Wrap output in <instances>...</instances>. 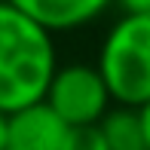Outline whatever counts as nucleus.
<instances>
[{
	"instance_id": "8",
	"label": "nucleus",
	"mask_w": 150,
	"mask_h": 150,
	"mask_svg": "<svg viewBox=\"0 0 150 150\" xmlns=\"http://www.w3.org/2000/svg\"><path fill=\"white\" fill-rule=\"evenodd\" d=\"M122 16H150V0H113Z\"/></svg>"
},
{
	"instance_id": "9",
	"label": "nucleus",
	"mask_w": 150,
	"mask_h": 150,
	"mask_svg": "<svg viewBox=\"0 0 150 150\" xmlns=\"http://www.w3.org/2000/svg\"><path fill=\"white\" fill-rule=\"evenodd\" d=\"M6 135H9V113L0 110V150H6Z\"/></svg>"
},
{
	"instance_id": "5",
	"label": "nucleus",
	"mask_w": 150,
	"mask_h": 150,
	"mask_svg": "<svg viewBox=\"0 0 150 150\" xmlns=\"http://www.w3.org/2000/svg\"><path fill=\"white\" fill-rule=\"evenodd\" d=\"M16 9L31 16L49 34H64L92 25L113 0H9Z\"/></svg>"
},
{
	"instance_id": "1",
	"label": "nucleus",
	"mask_w": 150,
	"mask_h": 150,
	"mask_svg": "<svg viewBox=\"0 0 150 150\" xmlns=\"http://www.w3.org/2000/svg\"><path fill=\"white\" fill-rule=\"evenodd\" d=\"M55 71V34L16 9L9 0H0V110L18 113L46 101Z\"/></svg>"
},
{
	"instance_id": "6",
	"label": "nucleus",
	"mask_w": 150,
	"mask_h": 150,
	"mask_svg": "<svg viewBox=\"0 0 150 150\" xmlns=\"http://www.w3.org/2000/svg\"><path fill=\"white\" fill-rule=\"evenodd\" d=\"M101 135H104L110 150H147L144 126H141V113L135 107H113L104 120H101Z\"/></svg>"
},
{
	"instance_id": "7",
	"label": "nucleus",
	"mask_w": 150,
	"mask_h": 150,
	"mask_svg": "<svg viewBox=\"0 0 150 150\" xmlns=\"http://www.w3.org/2000/svg\"><path fill=\"white\" fill-rule=\"evenodd\" d=\"M61 150H110V147H107L98 126H80L67 132V141Z\"/></svg>"
},
{
	"instance_id": "2",
	"label": "nucleus",
	"mask_w": 150,
	"mask_h": 150,
	"mask_svg": "<svg viewBox=\"0 0 150 150\" xmlns=\"http://www.w3.org/2000/svg\"><path fill=\"white\" fill-rule=\"evenodd\" d=\"M95 67L113 104L135 110L150 104V16H120L101 40Z\"/></svg>"
},
{
	"instance_id": "10",
	"label": "nucleus",
	"mask_w": 150,
	"mask_h": 150,
	"mask_svg": "<svg viewBox=\"0 0 150 150\" xmlns=\"http://www.w3.org/2000/svg\"><path fill=\"white\" fill-rule=\"evenodd\" d=\"M138 113H141V126H144V138H147V150H150V104H144Z\"/></svg>"
},
{
	"instance_id": "3",
	"label": "nucleus",
	"mask_w": 150,
	"mask_h": 150,
	"mask_svg": "<svg viewBox=\"0 0 150 150\" xmlns=\"http://www.w3.org/2000/svg\"><path fill=\"white\" fill-rule=\"evenodd\" d=\"M46 104L71 129L101 126V120L117 107L101 71L86 61L58 64L55 77L49 83V92H46Z\"/></svg>"
},
{
	"instance_id": "4",
	"label": "nucleus",
	"mask_w": 150,
	"mask_h": 150,
	"mask_svg": "<svg viewBox=\"0 0 150 150\" xmlns=\"http://www.w3.org/2000/svg\"><path fill=\"white\" fill-rule=\"evenodd\" d=\"M67 132L71 126L46 101H40L18 113H9L6 150H61L67 141Z\"/></svg>"
}]
</instances>
